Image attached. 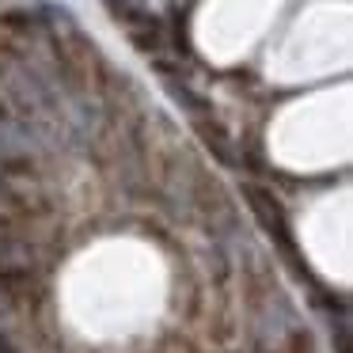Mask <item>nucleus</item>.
<instances>
[{
	"label": "nucleus",
	"instance_id": "f257e3e1",
	"mask_svg": "<svg viewBox=\"0 0 353 353\" xmlns=\"http://www.w3.org/2000/svg\"><path fill=\"white\" fill-rule=\"evenodd\" d=\"M34 281V251L16 236L12 224H0V296L16 300Z\"/></svg>",
	"mask_w": 353,
	"mask_h": 353
},
{
	"label": "nucleus",
	"instance_id": "f03ea898",
	"mask_svg": "<svg viewBox=\"0 0 353 353\" xmlns=\"http://www.w3.org/2000/svg\"><path fill=\"white\" fill-rule=\"evenodd\" d=\"M247 198H251V209H254V213H259L262 228H266L270 236H277V239H281V247H285V251H292V239H289V224H285L281 209L274 205V198H270L266 190H259V186H247Z\"/></svg>",
	"mask_w": 353,
	"mask_h": 353
}]
</instances>
